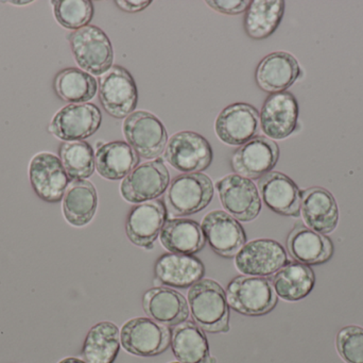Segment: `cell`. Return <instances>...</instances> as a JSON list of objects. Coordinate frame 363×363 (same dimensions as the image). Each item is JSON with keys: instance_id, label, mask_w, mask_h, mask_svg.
I'll return each instance as SVG.
<instances>
[{"instance_id": "cell-7", "label": "cell", "mask_w": 363, "mask_h": 363, "mask_svg": "<svg viewBox=\"0 0 363 363\" xmlns=\"http://www.w3.org/2000/svg\"><path fill=\"white\" fill-rule=\"evenodd\" d=\"M172 330L151 320L135 318L123 324L121 343L125 352L138 357H155L167 351Z\"/></svg>"}, {"instance_id": "cell-10", "label": "cell", "mask_w": 363, "mask_h": 363, "mask_svg": "<svg viewBox=\"0 0 363 363\" xmlns=\"http://www.w3.org/2000/svg\"><path fill=\"white\" fill-rule=\"evenodd\" d=\"M170 174L163 160L145 162L136 166L121 185V194L131 204L157 200L167 191Z\"/></svg>"}, {"instance_id": "cell-25", "label": "cell", "mask_w": 363, "mask_h": 363, "mask_svg": "<svg viewBox=\"0 0 363 363\" xmlns=\"http://www.w3.org/2000/svg\"><path fill=\"white\" fill-rule=\"evenodd\" d=\"M140 157L123 141L104 143L95 153V166L98 174L108 180L125 179L136 166Z\"/></svg>"}, {"instance_id": "cell-37", "label": "cell", "mask_w": 363, "mask_h": 363, "mask_svg": "<svg viewBox=\"0 0 363 363\" xmlns=\"http://www.w3.org/2000/svg\"><path fill=\"white\" fill-rule=\"evenodd\" d=\"M152 4L151 0H117L115 4L127 13H138L144 11Z\"/></svg>"}, {"instance_id": "cell-9", "label": "cell", "mask_w": 363, "mask_h": 363, "mask_svg": "<svg viewBox=\"0 0 363 363\" xmlns=\"http://www.w3.org/2000/svg\"><path fill=\"white\" fill-rule=\"evenodd\" d=\"M220 202L225 212L237 221H254L262 211V198L251 179L230 174L216 183Z\"/></svg>"}, {"instance_id": "cell-16", "label": "cell", "mask_w": 363, "mask_h": 363, "mask_svg": "<svg viewBox=\"0 0 363 363\" xmlns=\"http://www.w3.org/2000/svg\"><path fill=\"white\" fill-rule=\"evenodd\" d=\"M259 113L252 104L236 102L224 108L215 123L216 134L224 144L241 146L257 136Z\"/></svg>"}, {"instance_id": "cell-22", "label": "cell", "mask_w": 363, "mask_h": 363, "mask_svg": "<svg viewBox=\"0 0 363 363\" xmlns=\"http://www.w3.org/2000/svg\"><path fill=\"white\" fill-rule=\"evenodd\" d=\"M145 313L157 323L174 327L189 318L187 300L180 292L167 287H155L143 296Z\"/></svg>"}, {"instance_id": "cell-13", "label": "cell", "mask_w": 363, "mask_h": 363, "mask_svg": "<svg viewBox=\"0 0 363 363\" xmlns=\"http://www.w3.org/2000/svg\"><path fill=\"white\" fill-rule=\"evenodd\" d=\"M101 121V111L96 104H70L53 117L49 131L65 142L83 141L98 131Z\"/></svg>"}, {"instance_id": "cell-23", "label": "cell", "mask_w": 363, "mask_h": 363, "mask_svg": "<svg viewBox=\"0 0 363 363\" xmlns=\"http://www.w3.org/2000/svg\"><path fill=\"white\" fill-rule=\"evenodd\" d=\"M155 275L160 285L187 289L203 279L205 266L194 256L164 254L155 262Z\"/></svg>"}, {"instance_id": "cell-36", "label": "cell", "mask_w": 363, "mask_h": 363, "mask_svg": "<svg viewBox=\"0 0 363 363\" xmlns=\"http://www.w3.org/2000/svg\"><path fill=\"white\" fill-rule=\"evenodd\" d=\"M209 8L226 15H239L247 12L251 1L249 0H208Z\"/></svg>"}, {"instance_id": "cell-1", "label": "cell", "mask_w": 363, "mask_h": 363, "mask_svg": "<svg viewBox=\"0 0 363 363\" xmlns=\"http://www.w3.org/2000/svg\"><path fill=\"white\" fill-rule=\"evenodd\" d=\"M188 306L194 323L209 334L230 332V306L226 292L213 279H201L189 288Z\"/></svg>"}, {"instance_id": "cell-20", "label": "cell", "mask_w": 363, "mask_h": 363, "mask_svg": "<svg viewBox=\"0 0 363 363\" xmlns=\"http://www.w3.org/2000/svg\"><path fill=\"white\" fill-rule=\"evenodd\" d=\"M302 75L298 60L289 53L277 51L258 63L255 80L267 93L275 94L289 89Z\"/></svg>"}, {"instance_id": "cell-35", "label": "cell", "mask_w": 363, "mask_h": 363, "mask_svg": "<svg viewBox=\"0 0 363 363\" xmlns=\"http://www.w3.org/2000/svg\"><path fill=\"white\" fill-rule=\"evenodd\" d=\"M336 347L345 363H363V328L350 325L339 330Z\"/></svg>"}, {"instance_id": "cell-5", "label": "cell", "mask_w": 363, "mask_h": 363, "mask_svg": "<svg viewBox=\"0 0 363 363\" xmlns=\"http://www.w3.org/2000/svg\"><path fill=\"white\" fill-rule=\"evenodd\" d=\"M123 130L128 144L143 159H157L165 153L167 130L152 113L135 111L125 119Z\"/></svg>"}, {"instance_id": "cell-34", "label": "cell", "mask_w": 363, "mask_h": 363, "mask_svg": "<svg viewBox=\"0 0 363 363\" xmlns=\"http://www.w3.org/2000/svg\"><path fill=\"white\" fill-rule=\"evenodd\" d=\"M52 4L55 19L66 29H82L93 19L94 4L89 0H57Z\"/></svg>"}, {"instance_id": "cell-19", "label": "cell", "mask_w": 363, "mask_h": 363, "mask_svg": "<svg viewBox=\"0 0 363 363\" xmlns=\"http://www.w3.org/2000/svg\"><path fill=\"white\" fill-rule=\"evenodd\" d=\"M260 198L273 212L283 217H298L302 192L296 183L281 172H270L258 179Z\"/></svg>"}, {"instance_id": "cell-31", "label": "cell", "mask_w": 363, "mask_h": 363, "mask_svg": "<svg viewBox=\"0 0 363 363\" xmlns=\"http://www.w3.org/2000/svg\"><path fill=\"white\" fill-rule=\"evenodd\" d=\"M285 13L283 0H254L245 12V31L252 40H262L272 36Z\"/></svg>"}, {"instance_id": "cell-3", "label": "cell", "mask_w": 363, "mask_h": 363, "mask_svg": "<svg viewBox=\"0 0 363 363\" xmlns=\"http://www.w3.org/2000/svg\"><path fill=\"white\" fill-rule=\"evenodd\" d=\"M225 292L230 308L247 317L268 315L277 305L274 288L264 277H236L230 281Z\"/></svg>"}, {"instance_id": "cell-24", "label": "cell", "mask_w": 363, "mask_h": 363, "mask_svg": "<svg viewBox=\"0 0 363 363\" xmlns=\"http://www.w3.org/2000/svg\"><path fill=\"white\" fill-rule=\"evenodd\" d=\"M287 249L294 261L309 266L326 264L334 255V244L328 237L302 224L290 232Z\"/></svg>"}, {"instance_id": "cell-30", "label": "cell", "mask_w": 363, "mask_h": 363, "mask_svg": "<svg viewBox=\"0 0 363 363\" xmlns=\"http://www.w3.org/2000/svg\"><path fill=\"white\" fill-rule=\"evenodd\" d=\"M121 332L112 322H100L87 332L82 360L86 363H114L121 351Z\"/></svg>"}, {"instance_id": "cell-2", "label": "cell", "mask_w": 363, "mask_h": 363, "mask_svg": "<svg viewBox=\"0 0 363 363\" xmlns=\"http://www.w3.org/2000/svg\"><path fill=\"white\" fill-rule=\"evenodd\" d=\"M213 183L202 173L182 174L170 183L165 194L166 208L174 217H187L204 210L213 200Z\"/></svg>"}, {"instance_id": "cell-17", "label": "cell", "mask_w": 363, "mask_h": 363, "mask_svg": "<svg viewBox=\"0 0 363 363\" xmlns=\"http://www.w3.org/2000/svg\"><path fill=\"white\" fill-rule=\"evenodd\" d=\"M167 215L165 202L159 198L132 207L125 221L128 239L136 246L150 251L167 221Z\"/></svg>"}, {"instance_id": "cell-39", "label": "cell", "mask_w": 363, "mask_h": 363, "mask_svg": "<svg viewBox=\"0 0 363 363\" xmlns=\"http://www.w3.org/2000/svg\"><path fill=\"white\" fill-rule=\"evenodd\" d=\"M211 363H217V359H216V358L211 357Z\"/></svg>"}, {"instance_id": "cell-15", "label": "cell", "mask_w": 363, "mask_h": 363, "mask_svg": "<svg viewBox=\"0 0 363 363\" xmlns=\"http://www.w3.org/2000/svg\"><path fill=\"white\" fill-rule=\"evenodd\" d=\"M29 179L36 195L46 202H61L70 183L69 177L59 157L38 153L29 164Z\"/></svg>"}, {"instance_id": "cell-33", "label": "cell", "mask_w": 363, "mask_h": 363, "mask_svg": "<svg viewBox=\"0 0 363 363\" xmlns=\"http://www.w3.org/2000/svg\"><path fill=\"white\" fill-rule=\"evenodd\" d=\"M59 156L70 181L86 180L95 172V153L89 143L84 141L62 143Z\"/></svg>"}, {"instance_id": "cell-6", "label": "cell", "mask_w": 363, "mask_h": 363, "mask_svg": "<svg viewBox=\"0 0 363 363\" xmlns=\"http://www.w3.org/2000/svg\"><path fill=\"white\" fill-rule=\"evenodd\" d=\"M99 100L102 108L117 119L135 112L138 91L132 75L121 65H113L99 78Z\"/></svg>"}, {"instance_id": "cell-26", "label": "cell", "mask_w": 363, "mask_h": 363, "mask_svg": "<svg viewBox=\"0 0 363 363\" xmlns=\"http://www.w3.org/2000/svg\"><path fill=\"white\" fill-rule=\"evenodd\" d=\"M270 281L279 298L296 303L311 293L315 285V275L313 269L306 264L288 261L273 275Z\"/></svg>"}, {"instance_id": "cell-38", "label": "cell", "mask_w": 363, "mask_h": 363, "mask_svg": "<svg viewBox=\"0 0 363 363\" xmlns=\"http://www.w3.org/2000/svg\"><path fill=\"white\" fill-rule=\"evenodd\" d=\"M59 363H86L84 360L80 359V358L76 357H67L62 359Z\"/></svg>"}, {"instance_id": "cell-12", "label": "cell", "mask_w": 363, "mask_h": 363, "mask_svg": "<svg viewBox=\"0 0 363 363\" xmlns=\"http://www.w3.org/2000/svg\"><path fill=\"white\" fill-rule=\"evenodd\" d=\"M279 159V145L267 136H257L234 151L230 166L235 174L255 180L272 172Z\"/></svg>"}, {"instance_id": "cell-27", "label": "cell", "mask_w": 363, "mask_h": 363, "mask_svg": "<svg viewBox=\"0 0 363 363\" xmlns=\"http://www.w3.org/2000/svg\"><path fill=\"white\" fill-rule=\"evenodd\" d=\"M62 200L64 217L74 227L86 226L95 217L98 194L91 181H70Z\"/></svg>"}, {"instance_id": "cell-14", "label": "cell", "mask_w": 363, "mask_h": 363, "mask_svg": "<svg viewBox=\"0 0 363 363\" xmlns=\"http://www.w3.org/2000/svg\"><path fill=\"white\" fill-rule=\"evenodd\" d=\"M201 228L211 251L226 259L235 257L247 243V234L242 226L225 211L207 213L202 220Z\"/></svg>"}, {"instance_id": "cell-40", "label": "cell", "mask_w": 363, "mask_h": 363, "mask_svg": "<svg viewBox=\"0 0 363 363\" xmlns=\"http://www.w3.org/2000/svg\"><path fill=\"white\" fill-rule=\"evenodd\" d=\"M169 363H180V362H169Z\"/></svg>"}, {"instance_id": "cell-8", "label": "cell", "mask_w": 363, "mask_h": 363, "mask_svg": "<svg viewBox=\"0 0 363 363\" xmlns=\"http://www.w3.org/2000/svg\"><path fill=\"white\" fill-rule=\"evenodd\" d=\"M166 162L183 174H196L207 170L213 153L208 141L194 131H180L168 140Z\"/></svg>"}, {"instance_id": "cell-29", "label": "cell", "mask_w": 363, "mask_h": 363, "mask_svg": "<svg viewBox=\"0 0 363 363\" xmlns=\"http://www.w3.org/2000/svg\"><path fill=\"white\" fill-rule=\"evenodd\" d=\"M172 353L180 363H211L208 340L194 321H185L172 330Z\"/></svg>"}, {"instance_id": "cell-4", "label": "cell", "mask_w": 363, "mask_h": 363, "mask_svg": "<svg viewBox=\"0 0 363 363\" xmlns=\"http://www.w3.org/2000/svg\"><path fill=\"white\" fill-rule=\"evenodd\" d=\"M74 60L84 72L102 76L113 66L114 50L108 36L97 26L89 25L68 36Z\"/></svg>"}, {"instance_id": "cell-21", "label": "cell", "mask_w": 363, "mask_h": 363, "mask_svg": "<svg viewBox=\"0 0 363 363\" xmlns=\"http://www.w3.org/2000/svg\"><path fill=\"white\" fill-rule=\"evenodd\" d=\"M301 213L307 227L319 234H332L338 226V205L324 188H309L302 192Z\"/></svg>"}, {"instance_id": "cell-28", "label": "cell", "mask_w": 363, "mask_h": 363, "mask_svg": "<svg viewBox=\"0 0 363 363\" xmlns=\"http://www.w3.org/2000/svg\"><path fill=\"white\" fill-rule=\"evenodd\" d=\"M160 240L169 253L191 256L200 253L206 243L200 224L189 219L167 220Z\"/></svg>"}, {"instance_id": "cell-11", "label": "cell", "mask_w": 363, "mask_h": 363, "mask_svg": "<svg viewBox=\"0 0 363 363\" xmlns=\"http://www.w3.org/2000/svg\"><path fill=\"white\" fill-rule=\"evenodd\" d=\"M288 262L287 253L281 243L271 239H257L245 243L235 256L239 273L254 277H270Z\"/></svg>"}, {"instance_id": "cell-32", "label": "cell", "mask_w": 363, "mask_h": 363, "mask_svg": "<svg viewBox=\"0 0 363 363\" xmlns=\"http://www.w3.org/2000/svg\"><path fill=\"white\" fill-rule=\"evenodd\" d=\"M98 87L95 77L80 68H65L55 78V93L70 104H87L95 97Z\"/></svg>"}, {"instance_id": "cell-18", "label": "cell", "mask_w": 363, "mask_h": 363, "mask_svg": "<svg viewBox=\"0 0 363 363\" xmlns=\"http://www.w3.org/2000/svg\"><path fill=\"white\" fill-rule=\"evenodd\" d=\"M260 128L271 140H284L291 136L298 124V104L290 92L270 94L262 104Z\"/></svg>"}]
</instances>
